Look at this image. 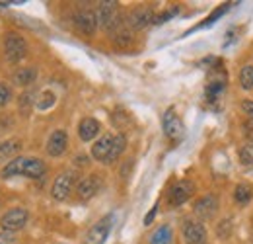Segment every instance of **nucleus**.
Masks as SVG:
<instances>
[{"label":"nucleus","mask_w":253,"mask_h":244,"mask_svg":"<svg viewBox=\"0 0 253 244\" xmlns=\"http://www.w3.org/2000/svg\"><path fill=\"white\" fill-rule=\"evenodd\" d=\"M45 174V162L39 158L32 156H18L14 160H10L4 168H2V178H12V176H28V178H41Z\"/></svg>","instance_id":"obj_1"},{"label":"nucleus","mask_w":253,"mask_h":244,"mask_svg":"<svg viewBox=\"0 0 253 244\" xmlns=\"http://www.w3.org/2000/svg\"><path fill=\"white\" fill-rule=\"evenodd\" d=\"M95 20H97V26L101 30H107L113 33V31L123 24L121 22V16H119L117 2H101L99 4V10L95 12Z\"/></svg>","instance_id":"obj_2"},{"label":"nucleus","mask_w":253,"mask_h":244,"mask_svg":"<svg viewBox=\"0 0 253 244\" xmlns=\"http://www.w3.org/2000/svg\"><path fill=\"white\" fill-rule=\"evenodd\" d=\"M26 55H28V43H26V39L22 35L10 31L6 35V39H4V57H6V61L18 62L22 61Z\"/></svg>","instance_id":"obj_3"},{"label":"nucleus","mask_w":253,"mask_h":244,"mask_svg":"<svg viewBox=\"0 0 253 244\" xmlns=\"http://www.w3.org/2000/svg\"><path fill=\"white\" fill-rule=\"evenodd\" d=\"M162 127H164V135H166L169 141H173V143L181 141L183 135H185V127H183L181 120L177 118V114H175L173 108H169V110L164 114V118H162Z\"/></svg>","instance_id":"obj_4"},{"label":"nucleus","mask_w":253,"mask_h":244,"mask_svg":"<svg viewBox=\"0 0 253 244\" xmlns=\"http://www.w3.org/2000/svg\"><path fill=\"white\" fill-rule=\"evenodd\" d=\"M28 217H30V215H28V209H24V207H14V209H10V211H6V213L2 215L0 227H2V231H6V233H16V231H20V229L26 227Z\"/></svg>","instance_id":"obj_5"},{"label":"nucleus","mask_w":253,"mask_h":244,"mask_svg":"<svg viewBox=\"0 0 253 244\" xmlns=\"http://www.w3.org/2000/svg\"><path fill=\"white\" fill-rule=\"evenodd\" d=\"M74 182H76V174H74L72 170L61 172V174L55 178V182H53L51 195H53L57 201H64V199L70 195V191H72V187H74Z\"/></svg>","instance_id":"obj_6"},{"label":"nucleus","mask_w":253,"mask_h":244,"mask_svg":"<svg viewBox=\"0 0 253 244\" xmlns=\"http://www.w3.org/2000/svg\"><path fill=\"white\" fill-rule=\"evenodd\" d=\"M154 20H156L154 10H152V8H146V6H142V8L132 10V12L126 16L125 24H126V28H128V30H144L146 26L154 24Z\"/></svg>","instance_id":"obj_7"},{"label":"nucleus","mask_w":253,"mask_h":244,"mask_svg":"<svg viewBox=\"0 0 253 244\" xmlns=\"http://www.w3.org/2000/svg\"><path fill=\"white\" fill-rule=\"evenodd\" d=\"M111 223H113V217L107 215L103 217L101 221H97L94 227L88 231L86 239H84V244H103L107 241L109 233H111Z\"/></svg>","instance_id":"obj_8"},{"label":"nucleus","mask_w":253,"mask_h":244,"mask_svg":"<svg viewBox=\"0 0 253 244\" xmlns=\"http://www.w3.org/2000/svg\"><path fill=\"white\" fill-rule=\"evenodd\" d=\"M193 193H195V183L191 180H179L177 183L171 185V189L168 193L169 205H183Z\"/></svg>","instance_id":"obj_9"},{"label":"nucleus","mask_w":253,"mask_h":244,"mask_svg":"<svg viewBox=\"0 0 253 244\" xmlns=\"http://www.w3.org/2000/svg\"><path fill=\"white\" fill-rule=\"evenodd\" d=\"M72 24L82 35H94L95 28H97L95 12H92V10H78L74 14V18H72Z\"/></svg>","instance_id":"obj_10"},{"label":"nucleus","mask_w":253,"mask_h":244,"mask_svg":"<svg viewBox=\"0 0 253 244\" xmlns=\"http://www.w3.org/2000/svg\"><path fill=\"white\" fill-rule=\"evenodd\" d=\"M193 211H195V215H197L199 219H203V221L212 219V217L216 215V211H218V197H216L214 193H207V195H203V197L195 203Z\"/></svg>","instance_id":"obj_11"},{"label":"nucleus","mask_w":253,"mask_h":244,"mask_svg":"<svg viewBox=\"0 0 253 244\" xmlns=\"http://www.w3.org/2000/svg\"><path fill=\"white\" fill-rule=\"evenodd\" d=\"M183 239L187 244H207V229L199 221H185Z\"/></svg>","instance_id":"obj_12"},{"label":"nucleus","mask_w":253,"mask_h":244,"mask_svg":"<svg viewBox=\"0 0 253 244\" xmlns=\"http://www.w3.org/2000/svg\"><path fill=\"white\" fill-rule=\"evenodd\" d=\"M99 187H101V180H99V176H86V178H82L78 185H76V193H78V197L80 199H92L95 193L99 191Z\"/></svg>","instance_id":"obj_13"},{"label":"nucleus","mask_w":253,"mask_h":244,"mask_svg":"<svg viewBox=\"0 0 253 244\" xmlns=\"http://www.w3.org/2000/svg\"><path fill=\"white\" fill-rule=\"evenodd\" d=\"M68 147V137H66V131L63 129H57L51 133L49 141H47V154L49 156H61Z\"/></svg>","instance_id":"obj_14"},{"label":"nucleus","mask_w":253,"mask_h":244,"mask_svg":"<svg viewBox=\"0 0 253 244\" xmlns=\"http://www.w3.org/2000/svg\"><path fill=\"white\" fill-rule=\"evenodd\" d=\"M113 139H115V135L105 133L103 137H99V141H95L94 147H92V156L95 160H99V162L107 160V156L111 153V147H113Z\"/></svg>","instance_id":"obj_15"},{"label":"nucleus","mask_w":253,"mask_h":244,"mask_svg":"<svg viewBox=\"0 0 253 244\" xmlns=\"http://www.w3.org/2000/svg\"><path fill=\"white\" fill-rule=\"evenodd\" d=\"M99 131H101L99 122L94 120V118H84V120L80 122V125H78V135H80V139H82L84 143L95 139V137L99 135Z\"/></svg>","instance_id":"obj_16"},{"label":"nucleus","mask_w":253,"mask_h":244,"mask_svg":"<svg viewBox=\"0 0 253 244\" xmlns=\"http://www.w3.org/2000/svg\"><path fill=\"white\" fill-rule=\"evenodd\" d=\"M20 149H22V141L20 139H6V141H2L0 143V160H6L10 156L18 154Z\"/></svg>","instance_id":"obj_17"},{"label":"nucleus","mask_w":253,"mask_h":244,"mask_svg":"<svg viewBox=\"0 0 253 244\" xmlns=\"http://www.w3.org/2000/svg\"><path fill=\"white\" fill-rule=\"evenodd\" d=\"M173 241V231L169 225H162L154 231V235L150 237V244H171Z\"/></svg>","instance_id":"obj_18"},{"label":"nucleus","mask_w":253,"mask_h":244,"mask_svg":"<svg viewBox=\"0 0 253 244\" xmlns=\"http://www.w3.org/2000/svg\"><path fill=\"white\" fill-rule=\"evenodd\" d=\"M125 147H126V137L123 135V133H117V135H115V139H113V147H111V153H109V156H107L105 164L115 162V160H117V158L123 154Z\"/></svg>","instance_id":"obj_19"},{"label":"nucleus","mask_w":253,"mask_h":244,"mask_svg":"<svg viewBox=\"0 0 253 244\" xmlns=\"http://www.w3.org/2000/svg\"><path fill=\"white\" fill-rule=\"evenodd\" d=\"M37 78V70L33 66H28V68H20L16 74H14V82L20 84V86H30L35 82Z\"/></svg>","instance_id":"obj_20"},{"label":"nucleus","mask_w":253,"mask_h":244,"mask_svg":"<svg viewBox=\"0 0 253 244\" xmlns=\"http://www.w3.org/2000/svg\"><path fill=\"white\" fill-rule=\"evenodd\" d=\"M253 197V189L252 185H248V183H240L236 189H234V199H236V203H240V205H248L250 201H252Z\"/></svg>","instance_id":"obj_21"},{"label":"nucleus","mask_w":253,"mask_h":244,"mask_svg":"<svg viewBox=\"0 0 253 244\" xmlns=\"http://www.w3.org/2000/svg\"><path fill=\"white\" fill-rule=\"evenodd\" d=\"M240 86L244 90H252L253 88V64H246L240 70Z\"/></svg>","instance_id":"obj_22"},{"label":"nucleus","mask_w":253,"mask_h":244,"mask_svg":"<svg viewBox=\"0 0 253 244\" xmlns=\"http://www.w3.org/2000/svg\"><path fill=\"white\" fill-rule=\"evenodd\" d=\"M224 78L222 80H212V82H209V86H207V98H209V102H214L218 96H220V92L224 90Z\"/></svg>","instance_id":"obj_23"},{"label":"nucleus","mask_w":253,"mask_h":244,"mask_svg":"<svg viewBox=\"0 0 253 244\" xmlns=\"http://www.w3.org/2000/svg\"><path fill=\"white\" fill-rule=\"evenodd\" d=\"M240 162H242L244 166L253 164V141H248V143L240 149Z\"/></svg>","instance_id":"obj_24"},{"label":"nucleus","mask_w":253,"mask_h":244,"mask_svg":"<svg viewBox=\"0 0 253 244\" xmlns=\"http://www.w3.org/2000/svg\"><path fill=\"white\" fill-rule=\"evenodd\" d=\"M230 6H232V4H222L220 8H218L216 12H212V14H211V16H209V18L205 20V24H201L199 28H207V26H212V24H214V22H216L218 18H222V16H224V14H226V12L230 10Z\"/></svg>","instance_id":"obj_25"},{"label":"nucleus","mask_w":253,"mask_h":244,"mask_svg":"<svg viewBox=\"0 0 253 244\" xmlns=\"http://www.w3.org/2000/svg\"><path fill=\"white\" fill-rule=\"evenodd\" d=\"M53 104H55V94L43 92L41 98H39V102H37V108H39V110H47V108H51Z\"/></svg>","instance_id":"obj_26"},{"label":"nucleus","mask_w":253,"mask_h":244,"mask_svg":"<svg viewBox=\"0 0 253 244\" xmlns=\"http://www.w3.org/2000/svg\"><path fill=\"white\" fill-rule=\"evenodd\" d=\"M216 233H218L220 239H228V237L232 235V221H230V219H222L218 229H216Z\"/></svg>","instance_id":"obj_27"},{"label":"nucleus","mask_w":253,"mask_h":244,"mask_svg":"<svg viewBox=\"0 0 253 244\" xmlns=\"http://www.w3.org/2000/svg\"><path fill=\"white\" fill-rule=\"evenodd\" d=\"M10 100H12V90H10L6 84L0 82V108H4Z\"/></svg>","instance_id":"obj_28"},{"label":"nucleus","mask_w":253,"mask_h":244,"mask_svg":"<svg viewBox=\"0 0 253 244\" xmlns=\"http://www.w3.org/2000/svg\"><path fill=\"white\" fill-rule=\"evenodd\" d=\"M0 244H20V243H18V239H16L14 233L2 231V233H0Z\"/></svg>","instance_id":"obj_29"},{"label":"nucleus","mask_w":253,"mask_h":244,"mask_svg":"<svg viewBox=\"0 0 253 244\" xmlns=\"http://www.w3.org/2000/svg\"><path fill=\"white\" fill-rule=\"evenodd\" d=\"M177 14V8H171L169 12H164V14H160L156 16V20H154V24H164V22H168V20H171L173 16Z\"/></svg>","instance_id":"obj_30"},{"label":"nucleus","mask_w":253,"mask_h":244,"mask_svg":"<svg viewBox=\"0 0 253 244\" xmlns=\"http://www.w3.org/2000/svg\"><path fill=\"white\" fill-rule=\"evenodd\" d=\"M242 110L246 112V116H248V118H250V120L253 122V102H250V100H246V102L242 104Z\"/></svg>","instance_id":"obj_31"},{"label":"nucleus","mask_w":253,"mask_h":244,"mask_svg":"<svg viewBox=\"0 0 253 244\" xmlns=\"http://www.w3.org/2000/svg\"><path fill=\"white\" fill-rule=\"evenodd\" d=\"M156 211H158V203H156V205H154V207L148 211V215L144 217V225H146V227H148V225L154 221V217H156Z\"/></svg>","instance_id":"obj_32"},{"label":"nucleus","mask_w":253,"mask_h":244,"mask_svg":"<svg viewBox=\"0 0 253 244\" xmlns=\"http://www.w3.org/2000/svg\"><path fill=\"white\" fill-rule=\"evenodd\" d=\"M76 160H78V162H76V164H80V166H84V164H86V162H88V158H86V156H78V158H76Z\"/></svg>","instance_id":"obj_33"}]
</instances>
